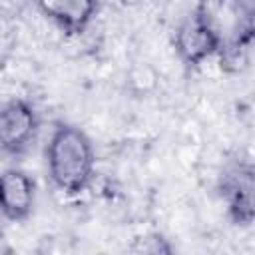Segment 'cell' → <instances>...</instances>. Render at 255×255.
I'll return each instance as SVG.
<instances>
[{
	"label": "cell",
	"mask_w": 255,
	"mask_h": 255,
	"mask_svg": "<svg viewBox=\"0 0 255 255\" xmlns=\"http://www.w3.org/2000/svg\"><path fill=\"white\" fill-rule=\"evenodd\" d=\"M46 167L60 191L78 195L88 189L96 173V151L88 133L72 124H58L46 145Z\"/></svg>",
	"instance_id": "cell-1"
},
{
	"label": "cell",
	"mask_w": 255,
	"mask_h": 255,
	"mask_svg": "<svg viewBox=\"0 0 255 255\" xmlns=\"http://www.w3.org/2000/svg\"><path fill=\"white\" fill-rule=\"evenodd\" d=\"M201 18L215 32L221 58L225 54H237L251 40V10L243 0H201L195 8Z\"/></svg>",
	"instance_id": "cell-2"
},
{
	"label": "cell",
	"mask_w": 255,
	"mask_h": 255,
	"mask_svg": "<svg viewBox=\"0 0 255 255\" xmlns=\"http://www.w3.org/2000/svg\"><path fill=\"white\" fill-rule=\"evenodd\" d=\"M38 128V112L28 100L12 98L0 104V149L4 153H24L36 139Z\"/></svg>",
	"instance_id": "cell-3"
},
{
	"label": "cell",
	"mask_w": 255,
	"mask_h": 255,
	"mask_svg": "<svg viewBox=\"0 0 255 255\" xmlns=\"http://www.w3.org/2000/svg\"><path fill=\"white\" fill-rule=\"evenodd\" d=\"M173 46L179 60L189 68H197L207 60L221 56V46L215 32L197 10H193L179 22V26L175 28Z\"/></svg>",
	"instance_id": "cell-4"
},
{
	"label": "cell",
	"mask_w": 255,
	"mask_h": 255,
	"mask_svg": "<svg viewBox=\"0 0 255 255\" xmlns=\"http://www.w3.org/2000/svg\"><path fill=\"white\" fill-rule=\"evenodd\" d=\"M221 199L237 225H251L255 217V173L253 165L239 161L229 165L219 179Z\"/></svg>",
	"instance_id": "cell-5"
},
{
	"label": "cell",
	"mask_w": 255,
	"mask_h": 255,
	"mask_svg": "<svg viewBox=\"0 0 255 255\" xmlns=\"http://www.w3.org/2000/svg\"><path fill=\"white\" fill-rule=\"evenodd\" d=\"M36 203V183L24 169L0 171V215L6 221H24Z\"/></svg>",
	"instance_id": "cell-6"
},
{
	"label": "cell",
	"mask_w": 255,
	"mask_h": 255,
	"mask_svg": "<svg viewBox=\"0 0 255 255\" xmlns=\"http://www.w3.org/2000/svg\"><path fill=\"white\" fill-rule=\"evenodd\" d=\"M44 18L66 34L84 32L98 14L100 0H34Z\"/></svg>",
	"instance_id": "cell-7"
},
{
	"label": "cell",
	"mask_w": 255,
	"mask_h": 255,
	"mask_svg": "<svg viewBox=\"0 0 255 255\" xmlns=\"http://www.w3.org/2000/svg\"><path fill=\"white\" fill-rule=\"evenodd\" d=\"M0 219H4V217H2V215H0ZM0 233H2V229H0Z\"/></svg>",
	"instance_id": "cell-8"
}]
</instances>
